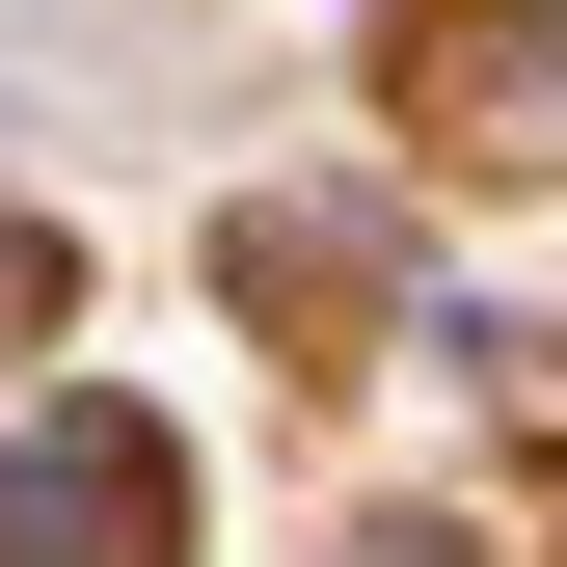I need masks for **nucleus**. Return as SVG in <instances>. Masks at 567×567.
<instances>
[{
	"label": "nucleus",
	"mask_w": 567,
	"mask_h": 567,
	"mask_svg": "<svg viewBox=\"0 0 567 567\" xmlns=\"http://www.w3.org/2000/svg\"><path fill=\"white\" fill-rule=\"evenodd\" d=\"M135 540H163V460H135V433H82V460L0 486V567H135Z\"/></svg>",
	"instance_id": "1"
}]
</instances>
